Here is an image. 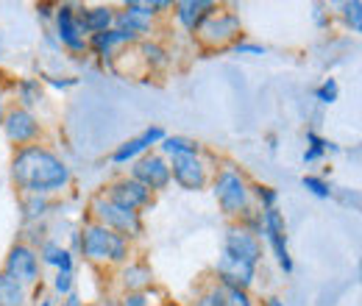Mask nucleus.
I'll return each instance as SVG.
<instances>
[{
    "label": "nucleus",
    "mask_w": 362,
    "mask_h": 306,
    "mask_svg": "<svg viewBox=\"0 0 362 306\" xmlns=\"http://www.w3.org/2000/svg\"><path fill=\"white\" fill-rule=\"evenodd\" d=\"M301 187H304L313 198H317V201H332V192H334L332 181H329V178H323V175H317V173L301 175Z\"/></svg>",
    "instance_id": "29"
},
{
    "label": "nucleus",
    "mask_w": 362,
    "mask_h": 306,
    "mask_svg": "<svg viewBox=\"0 0 362 306\" xmlns=\"http://www.w3.org/2000/svg\"><path fill=\"white\" fill-rule=\"evenodd\" d=\"M307 148H317V151H323L326 156H329V153H340V145H337V142L320 136L317 131H307Z\"/></svg>",
    "instance_id": "36"
},
{
    "label": "nucleus",
    "mask_w": 362,
    "mask_h": 306,
    "mask_svg": "<svg viewBox=\"0 0 362 306\" xmlns=\"http://www.w3.org/2000/svg\"><path fill=\"white\" fill-rule=\"evenodd\" d=\"M234 56H265L268 53V47L265 45H259V42H251V40H240V42H234L231 47H228Z\"/></svg>",
    "instance_id": "35"
},
{
    "label": "nucleus",
    "mask_w": 362,
    "mask_h": 306,
    "mask_svg": "<svg viewBox=\"0 0 362 306\" xmlns=\"http://www.w3.org/2000/svg\"><path fill=\"white\" fill-rule=\"evenodd\" d=\"M313 95H315L317 103H323V106H334V103L340 100V84H337V78H323V81L315 87Z\"/></svg>",
    "instance_id": "32"
},
{
    "label": "nucleus",
    "mask_w": 362,
    "mask_h": 306,
    "mask_svg": "<svg viewBox=\"0 0 362 306\" xmlns=\"http://www.w3.org/2000/svg\"><path fill=\"white\" fill-rule=\"evenodd\" d=\"M218 6H221V3H215V0H173L170 14H173V20L179 23V28H184L187 34L195 37V31L204 25V20H206Z\"/></svg>",
    "instance_id": "17"
},
{
    "label": "nucleus",
    "mask_w": 362,
    "mask_h": 306,
    "mask_svg": "<svg viewBox=\"0 0 362 306\" xmlns=\"http://www.w3.org/2000/svg\"><path fill=\"white\" fill-rule=\"evenodd\" d=\"M126 175L134 178L136 184H142L153 195L168 192L173 187V181H170V162L162 153H156V151H148L145 156H139L136 162H132Z\"/></svg>",
    "instance_id": "11"
},
{
    "label": "nucleus",
    "mask_w": 362,
    "mask_h": 306,
    "mask_svg": "<svg viewBox=\"0 0 362 306\" xmlns=\"http://www.w3.org/2000/svg\"><path fill=\"white\" fill-rule=\"evenodd\" d=\"M40 81L53 89H70L78 84V78H73V76H40Z\"/></svg>",
    "instance_id": "39"
},
{
    "label": "nucleus",
    "mask_w": 362,
    "mask_h": 306,
    "mask_svg": "<svg viewBox=\"0 0 362 306\" xmlns=\"http://www.w3.org/2000/svg\"><path fill=\"white\" fill-rule=\"evenodd\" d=\"M209 192H212V198H215V204H218V212H221L228 223L240 220L251 206H254L248 175L243 173V167H237V165H231V162H223V165H218V167L212 170Z\"/></svg>",
    "instance_id": "3"
},
{
    "label": "nucleus",
    "mask_w": 362,
    "mask_h": 306,
    "mask_svg": "<svg viewBox=\"0 0 362 306\" xmlns=\"http://www.w3.org/2000/svg\"><path fill=\"white\" fill-rule=\"evenodd\" d=\"M28 304V290L23 284H17L14 278H8L0 270V306H25Z\"/></svg>",
    "instance_id": "26"
},
{
    "label": "nucleus",
    "mask_w": 362,
    "mask_h": 306,
    "mask_svg": "<svg viewBox=\"0 0 362 306\" xmlns=\"http://www.w3.org/2000/svg\"><path fill=\"white\" fill-rule=\"evenodd\" d=\"M251 201L259 212H268L279 206V189L271 184H251Z\"/></svg>",
    "instance_id": "30"
},
{
    "label": "nucleus",
    "mask_w": 362,
    "mask_h": 306,
    "mask_svg": "<svg viewBox=\"0 0 362 306\" xmlns=\"http://www.w3.org/2000/svg\"><path fill=\"white\" fill-rule=\"evenodd\" d=\"M112 204H117V206H123V209H132V212H148L151 206H153V192H148L142 184H136L134 178H129V175H117V178H112L103 189H100Z\"/></svg>",
    "instance_id": "13"
},
{
    "label": "nucleus",
    "mask_w": 362,
    "mask_h": 306,
    "mask_svg": "<svg viewBox=\"0 0 362 306\" xmlns=\"http://www.w3.org/2000/svg\"><path fill=\"white\" fill-rule=\"evenodd\" d=\"M134 47L139 50V56H142V61L148 64V70H151V73H165V70L170 67V61H173L170 50H168L162 42H156L153 37H151V40L136 42Z\"/></svg>",
    "instance_id": "25"
},
{
    "label": "nucleus",
    "mask_w": 362,
    "mask_h": 306,
    "mask_svg": "<svg viewBox=\"0 0 362 306\" xmlns=\"http://www.w3.org/2000/svg\"><path fill=\"white\" fill-rule=\"evenodd\" d=\"M0 270L8 278H14L17 284H23L25 290L42 287V262H40V254H37V248H31V245H25L20 240L6 251V259H3Z\"/></svg>",
    "instance_id": "6"
},
{
    "label": "nucleus",
    "mask_w": 362,
    "mask_h": 306,
    "mask_svg": "<svg viewBox=\"0 0 362 306\" xmlns=\"http://www.w3.org/2000/svg\"><path fill=\"white\" fill-rule=\"evenodd\" d=\"M115 6H109V3H98V6H81V3H76V23H78V28H81V34L90 40L95 34H103V31H109L112 25H115Z\"/></svg>",
    "instance_id": "18"
},
{
    "label": "nucleus",
    "mask_w": 362,
    "mask_h": 306,
    "mask_svg": "<svg viewBox=\"0 0 362 306\" xmlns=\"http://www.w3.org/2000/svg\"><path fill=\"white\" fill-rule=\"evenodd\" d=\"M162 298H168V295H165V290L156 284V287H151L148 293H120V295L115 298V304L117 306H153L156 301H162Z\"/></svg>",
    "instance_id": "28"
},
{
    "label": "nucleus",
    "mask_w": 362,
    "mask_h": 306,
    "mask_svg": "<svg viewBox=\"0 0 362 306\" xmlns=\"http://www.w3.org/2000/svg\"><path fill=\"white\" fill-rule=\"evenodd\" d=\"M78 245H81V234H78V228H73V231H70V245H67V251H73V254L78 257Z\"/></svg>",
    "instance_id": "43"
},
{
    "label": "nucleus",
    "mask_w": 362,
    "mask_h": 306,
    "mask_svg": "<svg viewBox=\"0 0 362 306\" xmlns=\"http://www.w3.org/2000/svg\"><path fill=\"white\" fill-rule=\"evenodd\" d=\"M221 306H257V301H254V295H251L248 290H231V287H223Z\"/></svg>",
    "instance_id": "34"
},
{
    "label": "nucleus",
    "mask_w": 362,
    "mask_h": 306,
    "mask_svg": "<svg viewBox=\"0 0 362 306\" xmlns=\"http://www.w3.org/2000/svg\"><path fill=\"white\" fill-rule=\"evenodd\" d=\"M153 306H181L179 301H173V298H162V301H156Z\"/></svg>",
    "instance_id": "48"
},
{
    "label": "nucleus",
    "mask_w": 362,
    "mask_h": 306,
    "mask_svg": "<svg viewBox=\"0 0 362 306\" xmlns=\"http://www.w3.org/2000/svg\"><path fill=\"white\" fill-rule=\"evenodd\" d=\"M134 40L132 37H126V34H120V31H115V28H109V31H103V34H95L87 40V53H92L98 61H103V64H109L112 59H117L120 56V50H126V47H134Z\"/></svg>",
    "instance_id": "19"
},
{
    "label": "nucleus",
    "mask_w": 362,
    "mask_h": 306,
    "mask_svg": "<svg viewBox=\"0 0 362 306\" xmlns=\"http://www.w3.org/2000/svg\"><path fill=\"white\" fill-rule=\"evenodd\" d=\"M323 159H326V153L317 151V148H307V151L301 153V162H304V165H317V162H323Z\"/></svg>",
    "instance_id": "41"
},
{
    "label": "nucleus",
    "mask_w": 362,
    "mask_h": 306,
    "mask_svg": "<svg viewBox=\"0 0 362 306\" xmlns=\"http://www.w3.org/2000/svg\"><path fill=\"white\" fill-rule=\"evenodd\" d=\"M50 34L56 37L59 47H64L67 53H73V56L87 53V37L81 34V28L76 23V3H56Z\"/></svg>",
    "instance_id": "12"
},
{
    "label": "nucleus",
    "mask_w": 362,
    "mask_h": 306,
    "mask_svg": "<svg viewBox=\"0 0 362 306\" xmlns=\"http://www.w3.org/2000/svg\"><path fill=\"white\" fill-rule=\"evenodd\" d=\"M221 254L259 267V264L265 262V242H262V237L251 234L248 228H243V225H237V223H228L226 231H223Z\"/></svg>",
    "instance_id": "9"
},
{
    "label": "nucleus",
    "mask_w": 362,
    "mask_h": 306,
    "mask_svg": "<svg viewBox=\"0 0 362 306\" xmlns=\"http://www.w3.org/2000/svg\"><path fill=\"white\" fill-rule=\"evenodd\" d=\"M87 215H90L87 220L115 231V234H120V237H126L129 242H139L145 237V218L139 212H132V209H123V206L112 204L100 189L90 198Z\"/></svg>",
    "instance_id": "4"
},
{
    "label": "nucleus",
    "mask_w": 362,
    "mask_h": 306,
    "mask_svg": "<svg viewBox=\"0 0 362 306\" xmlns=\"http://www.w3.org/2000/svg\"><path fill=\"white\" fill-rule=\"evenodd\" d=\"M8 106H11V78L0 70V126H3V117H6Z\"/></svg>",
    "instance_id": "38"
},
{
    "label": "nucleus",
    "mask_w": 362,
    "mask_h": 306,
    "mask_svg": "<svg viewBox=\"0 0 362 306\" xmlns=\"http://www.w3.org/2000/svg\"><path fill=\"white\" fill-rule=\"evenodd\" d=\"M45 42L50 45V47H53V50H62V47H59V42H56V37H53V34H50V31H45Z\"/></svg>",
    "instance_id": "46"
},
{
    "label": "nucleus",
    "mask_w": 362,
    "mask_h": 306,
    "mask_svg": "<svg viewBox=\"0 0 362 306\" xmlns=\"http://www.w3.org/2000/svg\"><path fill=\"white\" fill-rule=\"evenodd\" d=\"M112 28L120 31V34H126V37H132L134 42H142V40H151L156 23H151V20H145V17H136V14H132V11L117 8V11H115V25H112Z\"/></svg>",
    "instance_id": "22"
},
{
    "label": "nucleus",
    "mask_w": 362,
    "mask_h": 306,
    "mask_svg": "<svg viewBox=\"0 0 362 306\" xmlns=\"http://www.w3.org/2000/svg\"><path fill=\"white\" fill-rule=\"evenodd\" d=\"M115 278H117L120 293H148L151 287H156L153 267L142 259H129L126 264H120Z\"/></svg>",
    "instance_id": "16"
},
{
    "label": "nucleus",
    "mask_w": 362,
    "mask_h": 306,
    "mask_svg": "<svg viewBox=\"0 0 362 306\" xmlns=\"http://www.w3.org/2000/svg\"><path fill=\"white\" fill-rule=\"evenodd\" d=\"M332 198H334V201H340L346 209H360V192H357V189H349V187H334Z\"/></svg>",
    "instance_id": "37"
},
{
    "label": "nucleus",
    "mask_w": 362,
    "mask_h": 306,
    "mask_svg": "<svg viewBox=\"0 0 362 306\" xmlns=\"http://www.w3.org/2000/svg\"><path fill=\"white\" fill-rule=\"evenodd\" d=\"M50 290H53V295H56L59 301H64L67 295H73V293H76V273H62V270H56V276L50 278Z\"/></svg>",
    "instance_id": "31"
},
{
    "label": "nucleus",
    "mask_w": 362,
    "mask_h": 306,
    "mask_svg": "<svg viewBox=\"0 0 362 306\" xmlns=\"http://www.w3.org/2000/svg\"><path fill=\"white\" fill-rule=\"evenodd\" d=\"M259 278V267L254 264H245L240 259H231V257H218V262L212 264V281H218L221 287H231V290H248L257 284Z\"/></svg>",
    "instance_id": "15"
},
{
    "label": "nucleus",
    "mask_w": 362,
    "mask_h": 306,
    "mask_svg": "<svg viewBox=\"0 0 362 306\" xmlns=\"http://www.w3.org/2000/svg\"><path fill=\"white\" fill-rule=\"evenodd\" d=\"M53 206H56V198H45V195H20V223H23V225L47 223Z\"/></svg>",
    "instance_id": "23"
},
{
    "label": "nucleus",
    "mask_w": 362,
    "mask_h": 306,
    "mask_svg": "<svg viewBox=\"0 0 362 306\" xmlns=\"http://www.w3.org/2000/svg\"><path fill=\"white\" fill-rule=\"evenodd\" d=\"M78 234H81L78 259H84L92 267H103V270L115 267L117 270L120 264L134 259V242H129L126 237H120V234H115V231H109L92 220H87L78 228Z\"/></svg>",
    "instance_id": "2"
},
{
    "label": "nucleus",
    "mask_w": 362,
    "mask_h": 306,
    "mask_svg": "<svg viewBox=\"0 0 362 306\" xmlns=\"http://www.w3.org/2000/svg\"><path fill=\"white\" fill-rule=\"evenodd\" d=\"M243 31H245V25H243L240 11H234L228 6H218L204 20V25L195 31V42L204 50H228L231 45L245 37Z\"/></svg>",
    "instance_id": "5"
},
{
    "label": "nucleus",
    "mask_w": 362,
    "mask_h": 306,
    "mask_svg": "<svg viewBox=\"0 0 362 306\" xmlns=\"http://www.w3.org/2000/svg\"><path fill=\"white\" fill-rule=\"evenodd\" d=\"M84 306H117L115 298H98V301H87Z\"/></svg>",
    "instance_id": "45"
},
{
    "label": "nucleus",
    "mask_w": 362,
    "mask_h": 306,
    "mask_svg": "<svg viewBox=\"0 0 362 306\" xmlns=\"http://www.w3.org/2000/svg\"><path fill=\"white\" fill-rule=\"evenodd\" d=\"M156 153H162L165 159H176V156H201L204 145L192 136L184 134H165V139L156 145Z\"/></svg>",
    "instance_id": "24"
},
{
    "label": "nucleus",
    "mask_w": 362,
    "mask_h": 306,
    "mask_svg": "<svg viewBox=\"0 0 362 306\" xmlns=\"http://www.w3.org/2000/svg\"><path fill=\"white\" fill-rule=\"evenodd\" d=\"M337 17L346 25V31L362 34V3L360 0H343L337 3Z\"/></svg>",
    "instance_id": "27"
},
{
    "label": "nucleus",
    "mask_w": 362,
    "mask_h": 306,
    "mask_svg": "<svg viewBox=\"0 0 362 306\" xmlns=\"http://www.w3.org/2000/svg\"><path fill=\"white\" fill-rule=\"evenodd\" d=\"M170 162V181L184 192H204L212 181V165L206 162V151L201 156H176Z\"/></svg>",
    "instance_id": "10"
},
{
    "label": "nucleus",
    "mask_w": 362,
    "mask_h": 306,
    "mask_svg": "<svg viewBox=\"0 0 362 306\" xmlns=\"http://www.w3.org/2000/svg\"><path fill=\"white\" fill-rule=\"evenodd\" d=\"M0 131H3L6 142L14 151L17 148H25V145H40L45 139V126H42L40 114L37 112H28V109H20V106H8Z\"/></svg>",
    "instance_id": "7"
},
{
    "label": "nucleus",
    "mask_w": 362,
    "mask_h": 306,
    "mask_svg": "<svg viewBox=\"0 0 362 306\" xmlns=\"http://www.w3.org/2000/svg\"><path fill=\"white\" fill-rule=\"evenodd\" d=\"M165 129L162 126H148L142 134H136V136H129L126 142H120L115 151H112V156H109V162L115 165V167H129L132 162H136L139 156H145L148 151H156V145L165 139Z\"/></svg>",
    "instance_id": "14"
},
{
    "label": "nucleus",
    "mask_w": 362,
    "mask_h": 306,
    "mask_svg": "<svg viewBox=\"0 0 362 306\" xmlns=\"http://www.w3.org/2000/svg\"><path fill=\"white\" fill-rule=\"evenodd\" d=\"M265 306H284V304H281L279 298H268V304H265Z\"/></svg>",
    "instance_id": "49"
},
{
    "label": "nucleus",
    "mask_w": 362,
    "mask_h": 306,
    "mask_svg": "<svg viewBox=\"0 0 362 306\" xmlns=\"http://www.w3.org/2000/svg\"><path fill=\"white\" fill-rule=\"evenodd\" d=\"M37 254H40L42 267H53V270H62V273H76L78 257L73 251H67V245H62L53 237H47L45 242L37 248Z\"/></svg>",
    "instance_id": "21"
},
{
    "label": "nucleus",
    "mask_w": 362,
    "mask_h": 306,
    "mask_svg": "<svg viewBox=\"0 0 362 306\" xmlns=\"http://www.w3.org/2000/svg\"><path fill=\"white\" fill-rule=\"evenodd\" d=\"M37 306H59V301H56V298H50V295H47V298H40V304Z\"/></svg>",
    "instance_id": "47"
},
{
    "label": "nucleus",
    "mask_w": 362,
    "mask_h": 306,
    "mask_svg": "<svg viewBox=\"0 0 362 306\" xmlns=\"http://www.w3.org/2000/svg\"><path fill=\"white\" fill-rule=\"evenodd\" d=\"M53 14H56V3H37V17L40 20L53 23Z\"/></svg>",
    "instance_id": "42"
},
{
    "label": "nucleus",
    "mask_w": 362,
    "mask_h": 306,
    "mask_svg": "<svg viewBox=\"0 0 362 306\" xmlns=\"http://www.w3.org/2000/svg\"><path fill=\"white\" fill-rule=\"evenodd\" d=\"M8 181L20 195H45L59 198L73 187V167L50 145H25L11 151Z\"/></svg>",
    "instance_id": "1"
},
{
    "label": "nucleus",
    "mask_w": 362,
    "mask_h": 306,
    "mask_svg": "<svg viewBox=\"0 0 362 306\" xmlns=\"http://www.w3.org/2000/svg\"><path fill=\"white\" fill-rule=\"evenodd\" d=\"M313 20H315L317 28H329V25H332V14H329L323 6H315V8H313Z\"/></svg>",
    "instance_id": "40"
},
{
    "label": "nucleus",
    "mask_w": 362,
    "mask_h": 306,
    "mask_svg": "<svg viewBox=\"0 0 362 306\" xmlns=\"http://www.w3.org/2000/svg\"><path fill=\"white\" fill-rule=\"evenodd\" d=\"M11 100H14L11 106L37 112V109L45 103V84H42L37 76H20V78H11Z\"/></svg>",
    "instance_id": "20"
},
{
    "label": "nucleus",
    "mask_w": 362,
    "mask_h": 306,
    "mask_svg": "<svg viewBox=\"0 0 362 306\" xmlns=\"http://www.w3.org/2000/svg\"><path fill=\"white\" fill-rule=\"evenodd\" d=\"M59 306H84V301H81V295H78V290H76L73 295H67L64 301H59Z\"/></svg>",
    "instance_id": "44"
},
{
    "label": "nucleus",
    "mask_w": 362,
    "mask_h": 306,
    "mask_svg": "<svg viewBox=\"0 0 362 306\" xmlns=\"http://www.w3.org/2000/svg\"><path fill=\"white\" fill-rule=\"evenodd\" d=\"M262 242H265V251H271V257L276 259L279 270L284 276H290L296 270L293 262V254H290V237H287V220L281 215V209H268L262 212V231H259Z\"/></svg>",
    "instance_id": "8"
},
{
    "label": "nucleus",
    "mask_w": 362,
    "mask_h": 306,
    "mask_svg": "<svg viewBox=\"0 0 362 306\" xmlns=\"http://www.w3.org/2000/svg\"><path fill=\"white\" fill-rule=\"evenodd\" d=\"M47 240V223H34V225H23V237L20 242L31 245V248H40Z\"/></svg>",
    "instance_id": "33"
}]
</instances>
